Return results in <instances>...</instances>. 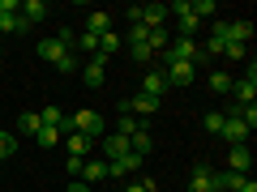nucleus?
<instances>
[{"mask_svg": "<svg viewBox=\"0 0 257 192\" xmlns=\"http://www.w3.org/2000/svg\"><path fill=\"white\" fill-rule=\"evenodd\" d=\"M35 52H39V60H47V64H60V56L69 52V47H64L60 38H39V43H35Z\"/></svg>", "mask_w": 257, "mask_h": 192, "instance_id": "9", "label": "nucleus"}, {"mask_svg": "<svg viewBox=\"0 0 257 192\" xmlns=\"http://www.w3.org/2000/svg\"><path fill=\"white\" fill-rule=\"evenodd\" d=\"M13 150H18V141H13L9 132H0V162H9V158H13Z\"/></svg>", "mask_w": 257, "mask_h": 192, "instance_id": "27", "label": "nucleus"}, {"mask_svg": "<svg viewBox=\"0 0 257 192\" xmlns=\"http://www.w3.org/2000/svg\"><path fill=\"white\" fill-rule=\"evenodd\" d=\"M18 128L26 132V137H35L39 128H43V124H39V111H22V116H18Z\"/></svg>", "mask_w": 257, "mask_h": 192, "instance_id": "22", "label": "nucleus"}, {"mask_svg": "<svg viewBox=\"0 0 257 192\" xmlns=\"http://www.w3.org/2000/svg\"><path fill=\"white\" fill-rule=\"evenodd\" d=\"M86 30H90V34H107L111 18H107V13H90V18H86Z\"/></svg>", "mask_w": 257, "mask_h": 192, "instance_id": "20", "label": "nucleus"}, {"mask_svg": "<svg viewBox=\"0 0 257 192\" xmlns=\"http://www.w3.org/2000/svg\"><path fill=\"white\" fill-rule=\"evenodd\" d=\"M116 47H120V34H116V30L99 34V56H107V60H111V56H116Z\"/></svg>", "mask_w": 257, "mask_h": 192, "instance_id": "23", "label": "nucleus"}, {"mask_svg": "<svg viewBox=\"0 0 257 192\" xmlns=\"http://www.w3.org/2000/svg\"><path fill=\"white\" fill-rule=\"evenodd\" d=\"M159 102H163V98H150V94H138V98H128L124 107L133 111V116H155V111H159Z\"/></svg>", "mask_w": 257, "mask_h": 192, "instance_id": "12", "label": "nucleus"}, {"mask_svg": "<svg viewBox=\"0 0 257 192\" xmlns=\"http://www.w3.org/2000/svg\"><path fill=\"white\" fill-rule=\"evenodd\" d=\"M0 56H5V47H0Z\"/></svg>", "mask_w": 257, "mask_h": 192, "instance_id": "35", "label": "nucleus"}, {"mask_svg": "<svg viewBox=\"0 0 257 192\" xmlns=\"http://www.w3.org/2000/svg\"><path fill=\"white\" fill-rule=\"evenodd\" d=\"M18 13H22V22H26V26H35V22H43V18H47V4H43V0H26Z\"/></svg>", "mask_w": 257, "mask_h": 192, "instance_id": "13", "label": "nucleus"}, {"mask_svg": "<svg viewBox=\"0 0 257 192\" xmlns=\"http://www.w3.org/2000/svg\"><path fill=\"white\" fill-rule=\"evenodd\" d=\"M223 116H227V111H223ZM248 132H253V128H248L240 116H227V120H223V132H219V137H227V146H248Z\"/></svg>", "mask_w": 257, "mask_h": 192, "instance_id": "3", "label": "nucleus"}, {"mask_svg": "<svg viewBox=\"0 0 257 192\" xmlns=\"http://www.w3.org/2000/svg\"><path fill=\"white\" fill-rule=\"evenodd\" d=\"M189 9H193V18H197V22H202V18H214V13H219V9H214V0H189Z\"/></svg>", "mask_w": 257, "mask_h": 192, "instance_id": "25", "label": "nucleus"}, {"mask_svg": "<svg viewBox=\"0 0 257 192\" xmlns=\"http://www.w3.org/2000/svg\"><path fill=\"white\" fill-rule=\"evenodd\" d=\"M64 146H69V158H86V154L94 150V141L82 137V132H69V137H64Z\"/></svg>", "mask_w": 257, "mask_h": 192, "instance_id": "11", "label": "nucleus"}, {"mask_svg": "<svg viewBox=\"0 0 257 192\" xmlns=\"http://www.w3.org/2000/svg\"><path fill=\"white\" fill-rule=\"evenodd\" d=\"M150 146H155V141H150L146 124H142L138 132H128V150H133V154H142V158H146V154H150Z\"/></svg>", "mask_w": 257, "mask_h": 192, "instance_id": "15", "label": "nucleus"}, {"mask_svg": "<svg viewBox=\"0 0 257 192\" xmlns=\"http://www.w3.org/2000/svg\"><path fill=\"white\" fill-rule=\"evenodd\" d=\"M56 68H60V73H77V56H73V52H64Z\"/></svg>", "mask_w": 257, "mask_h": 192, "instance_id": "29", "label": "nucleus"}, {"mask_svg": "<svg viewBox=\"0 0 257 192\" xmlns=\"http://www.w3.org/2000/svg\"><path fill=\"white\" fill-rule=\"evenodd\" d=\"M133 43H146V26H133V30H128V47H133Z\"/></svg>", "mask_w": 257, "mask_h": 192, "instance_id": "32", "label": "nucleus"}, {"mask_svg": "<svg viewBox=\"0 0 257 192\" xmlns=\"http://www.w3.org/2000/svg\"><path fill=\"white\" fill-rule=\"evenodd\" d=\"M206 47H210V52H227V22L214 18V26H210V43H206Z\"/></svg>", "mask_w": 257, "mask_h": 192, "instance_id": "16", "label": "nucleus"}, {"mask_svg": "<svg viewBox=\"0 0 257 192\" xmlns=\"http://www.w3.org/2000/svg\"><path fill=\"white\" fill-rule=\"evenodd\" d=\"M69 192H90V188H86V184H73V188H69Z\"/></svg>", "mask_w": 257, "mask_h": 192, "instance_id": "34", "label": "nucleus"}, {"mask_svg": "<svg viewBox=\"0 0 257 192\" xmlns=\"http://www.w3.org/2000/svg\"><path fill=\"white\" fill-rule=\"evenodd\" d=\"M163 90H167V77L159 73H146V82H142V94H150V98H163Z\"/></svg>", "mask_w": 257, "mask_h": 192, "instance_id": "14", "label": "nucleus"}, {"mask_svg": "<svg viewBox=\"0 0 257 192\" xmlns=\"http://www.w3.org/2000/svg\"><path fill=\"white\" fill-rule=\"evenodd\" d=\"M150 56H155V52H150L146 43H133V60H138V64H150Z\"/></svg>", "mask_w": 257, "mask_h": 192, "instance_id": "30", "label": "nucleus"}, {"mask_svg": "<svg viewBox=\"0 0 257 192\" xmlns=\"http://www.w3.org/2000/svg\"><path fill=\"white\" fill-rule=\"evenodd\" d=\"M82 77H86V86H90V90H99V86L107 82V56H99V52H94L90 60H86Z\"/></svg>", "mask_w": 257, "mask_h": 192, "instance_id": "4", "label": "nucleus"}, {"mask_svg": "<svg viewBox=\"0 0 257 192\" xmlns=\"http://www.w3.org/2000/svg\"><path fill=\"white\" fill-rule=\"evenodd\" d=\"M189 192H214V166L210 162H197V166H193Z\"/></svg>", "mask_w": 257, "mask_h": 192, "instance_id": "7", "label": "nucleus"}, {"mask_svg": "<svg viewBox=\"0 0 257 192\" xmlns=\"http://www.w3.org/2000/svg\"><path fill=\"white\" fill-rule=\"evenodd\" d=\"M163 56H167V60H189V64H197V60H202V47L193 43V38H180V34H176L172 43H167Z\"/></svg>", "mask_w": 257, "mask_h": 192, "instance_id": "2", "label": "nucleus"}, {"mask_svg": "<svg viewBox=\"0 0 257 192\" xmlns=\"http://www.w3.org/2000/svg\"><path fill=\"white\" fill-rule=\"evenodd\" d=\"M231 94H236V107H253V98H257V68H253V64H248L244 82L231 86Z\"/></svg>", "mask_w": 257, "mask_h": 192, "instance_id": "6", "label": "nucleus"}, {"mask_svg": "<svg viewBox=\"0 0 257 192\" xmlns=\"http://www.w3.org/2000/svg\"><path fill=\"white\" fill-rule=\"evenodd\" d=\"M193 73H197V64H189V60H167V68H163L167 86H189Z\"/></svg>", "mask_w": 257, "mask_h": 192, "instance_id": "5", "label": "nucleus"}, {"mask_svg": "<svg viewBox=\"0 0 257 192\" xmlns=\"http://www.w3.org/2000/svg\"><path fill=\"white\" fill-rule=\"evenodd\" d=\"M77 47H82V52H99V34L82 30V34H77Z\"/></svg>", "mask_w": 257, "mask_h": 192, "instance_id": "28", "label": "nucleus"}, {"mask_svg": "<svg viewBox=\"0 0 257 192\" xmlns=\"http://www.w3.org/2000/svg\"><path fill=\"white\" fill-rule=\"evenodd\" d=\"M236 192H257V184H253V180H248V175H244V180L236 184Z\"/></svg>", "mask_w": 257, "mask_h": 192, "instance_id": "33", "label": "nucleus"}, {"mask_svg": "<svg viewBox=\"0 0 257 192\" xmlns=\"http://www.w3.org/2000/svg\"><path fill=\"white\" fill-rule=\"evenodd\" d=\"M167 43H172V38H167L163 26H159V30H146V47H150V52H167Z\"/></svg>", "mask_w": 257, "mask_h": 192, "instance_id": "21", "label": "nucleus"}, {"mask_svg": "<svg viewBox=\"0 0 257 192\" xmlns=\"http://www.w3.org/2000/svg\"><path fill=\"white\" fill-rule=\"evenodd\" d=\"M248 166H253V150H248V146H231L227 150V171L248 175Z\"/></svg>", "mask_w": 257, "mask_h": 192, "instance_id": "8", "label": "nucleus"}, {"mask_svg": "<svg viewBox=\"0 0 257 192\" xmlns=\"http://www.w3.org/2000/svg\"><path fill=\"white\" fill-rule=\"evenodd\" d=\"M231 86H236V77H231V73H210V90L214 94H231Z\"/></svg>", "mask_w": 257, "mask_h": 192, "instance_id": "24", "label": "nucleus"}, {"mask_svg": "<svg viewBox=\"0 0 257 192\" xmlns=\"http://www.w3.org/2000/svg\"><path fill=\"white\" fill-rule=\"evenodd\" d=\"M223 56H231V60H244L248 47H244V43H227V52H223Z\"/></svg>", "mask_w": 257, "mask_h": 192, "instance_id": "31", "label": "nucleus"}, {"mask_svg": "<svg viewBox=\"0 0 257 192\" xmlns=\"http://www.w3.org/2000/svg\"><path fill=\"white\" fill-rule=\"evenodd\" d=\"M82 180H90V184L107 180V162H103V158H90V162H82Z\"/></svg>", "mask_w": 257, "mask_h": 192, "instance_id": "18", "label": "nucleus"}, {"mask_svg": "<svg viewBox=\"0 0 257 192\" xmlns=\"http://www.w3.org/2000/svg\"><path fill=\"white\" fill-rule=\"evenodd\" d=\"M248 38H253V26H248V22H227V43H244L248 47Z\"/></svg>", "mask_w": 257, "mask_h": 192, "instance_id": "17", "label": "nucleus"}, {"mask_svg": "<svg viewBox=\"0 0 257 192\" xmlns=\"http://www.w3.org/2000/svg\"><path fill=\"white\" fill-rule=\"evenodd\" d=\"M22 0H0V34H22L26 22H22Z\"/></svg>", "mask_w": 257, "mask_h": 192, "instance_id": "1", "label": "nucleus"}, {"mask_svg": "<svg viewBox=\"0 0 257 192\" xmlns=\"http://www.w3.org/2000/svg\"><path fill=\"white\" fill-rule=\"evenodd\" d=\"M35 141H39L43 150H52V146H60V141H64V132H60V128H39Z\"/></svg>", "mask_w": 257, "mask_h": 192, "instance_id": "19", "label": "nucleus"}, {"mask_svg": "<svg viewBox=\"0 0 257 192\" xmlns=\"http://www.w3.org/2000/svg\"><path fill=\"white\" fill-rule=\"evenodd\" d=\"M223 120H227L223 111H210V116H206L202 124H206V132H214V137H219V132H223Z\"/></svg>", "mask_w": 257, "mask_h": 192, "instance_id": "26", "label": "nucleus"}, {"mask_svg": "<svg viewBox=\"0 0 257 192\" xmlns=\"http://www.w3.org/2000/svg\"><path fill=\"white\" fill-rule=\"evenodd\" d=\"M128 154V137L124 132H111L107 141H103V162H116V158Z\"/></svg>", "mask_w": 257, "mask_h": 192, "instance_id": "10", "label": "nucleus"}]
</instances>
